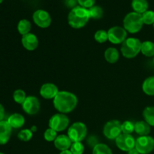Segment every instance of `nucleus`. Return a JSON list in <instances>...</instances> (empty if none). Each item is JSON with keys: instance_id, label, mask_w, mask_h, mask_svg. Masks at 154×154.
I'll return each mask as SVG.
<instances>
[{"instance_id": "nucleus-22", "label": "nucleus", "mask_w": 154, "mask_h": 154, "mask_svg": "<svg viewBox=\"0 0 154 154\" xmlns=\"http://www.w3.org/2000/svg\"><path fill=\"white\" fill-rule=\"evenodd\" d=\"M141 52L147 57H154V43L150 41H145L141 43Z\"/></svg>"}, {"instance_id": "nucleus-37", "label": "nucleus", "mask_w": 154, "mask_h": 154, "mask_svg": "<svg viewBox=\"0 0 154 154\" xmlns=\"http://www.w3.org/2000/svg\"><path fill=\"white\" fill-rule=\"evenodd\" d=\"M5 117V109L2 105L0 104V122L2 121Z\"/></svg>"}, {"instance_id": "nucleus-32", "label": "nucleus", "mask_w": 154, "mask_h": 154, "mask_svg": "<svg viewBox=\"0 0 154 154\" xmlns=\"http://www.w3.org/2000/svg\"><path fill=\"white\" fill-rule=\"evenodd\" d=\"M69 150L72 154H83L84 151V146L81 142H73Z\"/></svg>"}, {"instance_id": "nucleus-44", "label": "nucleus", "mask_w": 154, "mask_h": 154, "mask_svg": "<svg viewBox=\"0 0 154 154\" xmlns=\"http://www.w3.org/2000/svg\"><path fill=\"white\" fill-rule=\"evenodd\" d=\"M153 29H154V23H153Z\"/></svg>"}, {"instance_id": "nucleus-10", "label": "nucleus", "mask_w": 154, "mask_h": 154, "mask_svg": "<svg viewBox=\"0 0 154 154\" xmlns=\"http://www.w3.org/2000/svg\"><path fill=\"white\" fill-rule=\"evenodd\" d=\"M115 143L120 150L125 152H129L135 147V139L129 134H120L115 139Z\"/></svg>"}, {"instance_id": "nucleus-41", "label": "nucleus", "mask_w": 154, "mask_h": 154, "mask_svg": "<svg viewBox=\"0 0 154 154\" xmlns=\"http://www.w3.org/2000/svg\"><path fill=\"white\" fill-rule=\"evenodd\" d=\"M2 2H3V0H0V4H1V3Z\"/></svg>"}, {"instance_id": "nucleus-5", "label": "nucleus", "mask_w": 154, "mask_h": 154, "mask_svg": "<svg viewBox=\"0 0 154 154\" xmlns=\"http://www.w3.org/2000/svg\"><path fill=\"white\" fill-rule=\"evenodd\" d=\"M87 128L84 123H74L68 129V136L72 142H81L87 137Z\"/></svg>"}, {"instance_id": "nucleus-40", "label": "nucleus", "mask_w": 154, "mask_h": 154, "mask_svg": "<svg viewBox=\"0 0 154 154\" xmlns=\"http://www.w3.org/2000/svg\"><path fill=\"white\" fill-rule=\"evenodd\" d=\"M31 131L32 132H36V130H37V128H36V126H32L31 127Z\"/></svg>"}, {"instance_id": "nucleus-26", "label": "nucleus", "mask_w": 154, "mask_h": 154, "mask_svg": "<svg viewBox=\"0 0 154 154\" xmlns=\"http://www.w3.org/2000/svg\"><path fill=\"white\" fill-rule=\"evenodd\" d=\"M90 17L92 19L99 20L103 16V9L98 5H94L88 9Z\"/></svg>"}, {"instance_id": "nucleus-2", "label": "nucleus", "mask_w": 154, "mask_h": 154, "mask_svg": "<svg viewBox=\"0 0 154 154\" xmlns=\"http://www.w3.org/2000/svg\"><path fill=\"white\" fill-rule=\"evenodd\" d=\"M90 19L88 9L78 5L74 8L68 15V22L74 29H81L85 26Z\"/></svg>"}, {"instance_id": "nucleus-6", "label": "nucleus", "mask_w": 154, "mask_h": 154, "mask_svg": "<svg viewBox=\"0 0 154 154\" xmlns=\"http://www.w3.org/2000/svg\"><path fill=\"white\" fill-rule=\"evenodd\" d=\"M69 125V119L65 114L59 113L54 114L49 120V128L56 132H63L66 130Z\"/></svg>"}, {"instance_id": "nucleus-21", "label": "nucleus", "mask_w": 154, "mask_h": 154, "mask_svg": "<svg viewBox=\"0 0 154 154\" xmlns=\"http://www.w3.org/2000/svg\"><path fill=\"white\" fill-rule=\"evenodd\" d=\"M120 54L115 48H108L105 52V58L109 63H115L118 61Z\"/></svg>"}, {"instance_id": "nucleus-29", "label": "nucleus", "mask_w": 154, "mask_h": 154, "mask_svg": "<svg viewBox=\"0 0 154 154\" xmlns=\"http://www.w3.org/2000/svg\"><path fill=\"white\" fill-rule=\"evenodd\" d=\"M144 24L146 25H153L154 23V11L151 10H147L141 14Z\"/></svg>"}, {"instance_id": "nucleus-18", "label": "nucleus", "mask_w": 154, "mask_h": 154, "mask_svg": "<svg viewBox=\"0 0 154 154\" xmlns=\"http://www.w3.org/2000/svg\"><path fill=\"white\" fill-rule=\"evenodd\" d=\"M149 4L147 0H132V8L134 12L142 14L148 10Z\"/></svg>"}, {"instance_id": "nucleus-9", "label": "nucleus", "mask_w": 154, "mask_h": 154, "mask_svg": "<svg viewBox=\"0 0 154 154\" xmlns=\"http://www.w3.org/2000/svg\"><path fill=\"white\" fill-rule=\"evenodd\" d=\"M108 41L114 45L122 44L127 38V31L123 27L113 26L108 31Z\"/></svg>"}, {"instance_id": "nucleus-7", "label": "nucleus", "mask_w": 154, "mask_h": 154, "mask_svg": "<svg viewBox=\"0 0 154 154\" xmlns=\"http://www.w3.org/2000/svg\"><path fill=\"white\" fill-rule=\"evenodd\" d=\"M135 148L140 154H149L154 149V138L150 135L139 136L135 140Z\"/></svg>"}, {"instance_id": "nucleus-39", "label": "nucleus", "mask_w": 154, "mask_h": 154, "mask_svg": "<svg viewBox=\"0 0 154 154\" xmlns=\"http://www.w3.org/2000/svg\"><path fill=\"white\" fill-rule=\"evenodd\" d=\"M60 154H72V153L71 152L70 150H63V151H61V153Z\"/></svg>"}, {"instance_id": "nucleus-23", "label": "nucleus", "mask_w": 154, "mask_h": 154, "mask_svg": "<svg viewBox=\"0 0 154 154\" xmlns=\"http://www.w3.org/2000/svg\"><path fill=\"white\" fill-rule=\"evenodd\" d=\"M143 117L144 121L150 126H154V106L146 107L143 111Z\"/></svg>"}, {"instance_id": "nucleus-38", "label": "nucleus", "mask_w": 154, "mask_h": 154, "mask_svg": "<svg viewBox=\"0 0 154 154\" xmlns=\"http://www.w3.org/2000/svg\"><path fill=\"white\" fill-rule=\"evenodd\" d=\"M128 154H140V153H139V152L137 150V149L135 147V148H133V149H132L131 150H129V151L128 152Z\"/></svg>"}, {"instance_id": "nucleus-31", "label": "nucleus", "mask_w": 154, "mask_h": 154, "mask_svg": "<svg viewBox=\"0 0 154 154\" xmlns=\"http://www.w3.org/2000/svg\"><path fill=\"white\" fill-rule=\"evenodd\" d=\"M33 136V132H32L31 129H25L20 131L17 135V138L22 141H29L32 139Z\"/></svg>"}, {"instance_id": "nucleus-42", "label": "nucleus", "mask_w": 154, "mask_h": 154, "mask_svg": "<svg viewBox=\"0 0 154 154\" xmlns=\"http://www.w3.org/2000/svg\"><path fill=\"white\" fill-rule=\"evenodd\" d=\"M153 64H154V57H153Z\"/></svg>"}, {"instance_id": "nucleus-34", "label": "nucleus", "mask_w": 154, "mask_h": 154, "mask_svg": "<svg viewBox=\"0 0 154 154\" xmlns=\"http://www.w3.org/2000/svg\"><path fill=\"white\" fill-rule=\"evenodd\" d=\"M78 1L80 6L87 9L94 6L96 3V0H78Z\"/></svg>"}, {"instance_id": "nucleus-28", "label": "nucleus", "mask_w": 154, "mask_h": 154, "mask_svg": "<svg viewBox=\"0 0 154 154\" xmlns=\"http://www.w3.org/2000/svg\"><path fill=\"white\" fill-rule=\"evenodd\" d=\"M94 38L98 43H105L108 40V32L104 29H99L95 33Z\"/></svg>"}, {"instance_id": "nucleus-33", "label": "nucleus", "mask_w": 154, "mask_h": 154, "mask_svg": "<svg viewBox=\"0 0 154 154\" xmlns=\"http://www.w3.org/2000/svg\"><path fill=\"white\" fill-rule=\"evenodd\" d=\"M57 136H58L57 132H56L55 130H54L51 128H48V129H46L45 133H44V138L47 141H49V142L55 141Z\"/></svg>"}, {"instance_id": "nucleus-17", "label": "nucleus", "mask_w": 154, "mask_h": 154, "mask_svg": "<svg viewBox=\"0 0 154 154\" xmlns=\"http://www.w3.org/2000/svg\"><path fill=\"white\" fill-rule=\"evenodd\" d=\"M8 123L11 126V127L14 129H19L21 128L25 123V118L23 116L18 113L11 114L8 119Z\"/></svg>"}, {"instance_id": "nucleus-20", "label": "nucleus", "mask_w": 154, "mask_h": 154, "mask_svg": "<svg viewBox=\"0 0 154 154\" xmlns=\"http://www.w3.org/2000/svg\"><path fill=\"white\" fill-rule=\"evenodd\" d=\"M142 90L147 96H154V76L148 77L142 84Z\"/></svg>"}, {"instance_id": "nucleus-11", "label": "nucleus", "mask_w": 154, "mask_h": 154, "mask_svg": "<svg viewBox=\"0 0 154 154\" xmlns=\"http://www.w3.org/2000/svg\"><path fill=\"white\" fill-rule=\"evenodd\" d=\"M32 19L35 23L41 28H48L51 24V17L50 14L42 9L35 11L33 13Z\"/></svg>"}, {"instance_id": "nucleus-35", "label": "nucleus", "mask_w": 154, "mask_h": 154, "mask_svg": "<svg viewBox=\"0 0 154 154\" xmlns=\"http://www.w3.org/2000/svg\"><path fill=\"white\" fill-rule=\"evenodd\" d=\"M87 144H88V146H90V147H94L95 146L97 145L98 144H99V141H98V138H96V136H93V135H91V136L89 137L88 138H87Z\"/></svg>"}, {"instance_id": "nucleus-30", "label": "nucleus", "mask_w": 154, "mask_h": 154, "mask_svg": "<svg viewBox=\"0 0 154 154\" xmlns=\"http://www.w3.org/2000/svg\"><path fill=\"white\" fill-rule=\"evenodd\" d=\"M27 96H26V93L23 90H20V89H18V90H16L14 92L13 94V98L14 100L15 101V102H17V104H20L22 105L24 102L25 99H26Z\"/></svg>"}, {"instance_id": "nucleus-4", "label": "nucleus", "mask_w": 154, "mask_h": 154, "mask_svg": "<svg viewBox=\"0 0 154 154\" xmlns=\"http://www.w3.org/2000/svg\"><path fill=\"white\" fill-rule=\"evenodd\" d=\"M141 41L136 38H128L122 43L121 51L122 54L127 59H132L136 57L140 52L141 48Z\"/></svg>"}, {"instance_id": "nucleus-1", "label": "nucleus", "mask_w": 154, "mask_h": 154, "mask_svg": "<svg viewBox=\"0 0 154 154\" xmlns=\"http://www.w3.org/2000/svg\"><path fill=\"white\" fill-rule=\"evenodd\" d=\"M54 105L60 113L68 114L77 107L78 98L71 92L60 91L54 99Z\"/></svg>"}, {"instance_id": "nucleus-16", "label": "nucleus", "mask_w": 154, "mask_h": 154, "mask_svg": "<svg viewBox=\"0 0 154 154\" xmlns=\"http://www.w3.org/2000/svg\"><path fill=\"white\" fill-rule=\"evenodd\" d=\"M54 146L56 148L58 149L60 151H63L66 150H69L72 145V142L66 135H60L57 137L55 141H54Z\"/></svg>"}, {"instance_id": "nucleus-27", "label": "nucleus", "mask_w": 154, "mask_h": 154, "mask_svg": "<svg viewBox=\"0 0 154 154\" xmlns=\"http://www.w3.org/2000/svg\"><path fill=\"white\" fill-rule=\"evenodd\" d=\"M121 129L122 133L131 135L132 132H135V123L129 120H126L121 123Z\"/></svg>"}, {"instance_id": "nucleus-24", "label": "nucleus", "mask_w": 154, "mask_h": 154, "mask_svg": "<svg viewBox=\"0 0 154 154\" xmlns=\"http://www.w3.org/2000/svg\"><path fill=\"white\" fill-rule=\"evenodd\" d=\"M31 28V23L26 19L21 20L19 21L17 24V30L20 34L22 35L29 33Z\"/></svg>"}, {"instance_id": "nucleus-15", "label": "nucleus", "mask_w": 154, "mask_h": 154, "mask_svg": "<svg viewBox=\"0 0 154 154\" xmlns=\"http://www.w3.org/2000/svg\"><path fill=\"white\" fill-rule=\"evenodd\" d=\"M11 129L7 120L0 122V145L7 144L11 135Z\"/></svg>"}, {"instance_id": "nucleus-14", "label": "nucleus", "mask_w": 154, "mask_h": 154, "mask_svg": "<svg viewBox=\"0 0 154 154\" xmlns=\"http://www.w3.org/2000/svg\"><path fill=\"white\" fill-rule=\"evenodd\" d=\"M21 42L23 48L30 51L35 50L38 46V39L37 36L31 32L23 35Z\"/></svg>"}, {"instance_id": "nucleus-3", "label": "nucleus", "mask_w": 154, "mask_h": 154, "mask_svg": "<svg viewBox=\"0 0 154 154\" xmlns=\"http://www.w3.org/2000/svg\"><path fill=\"white\" fill-rule=\"evenodd\" d=\"M143 23L142 16L136 12H130L127 14L123 19V28L129 33L135 34L141 31L142 29Z\"/></svg>"}, {"instance_id": "nucleus-13", "label": "nucleus", "mask_w": 154, "mask_h": 154, "mask_svg": "<svg viewBox=\"0 0 154 154\" xmlns=\"http://www.w3.org/2000/svg\"><path fill=\"white\" fill-rule=\"evenodd\" d=\"M59 92L58 87L52 83L44 84L40 89V95L45 99H54Z\"/></svg>"}, {"instance_id": "nucleus-25", "label": "nucleus", "mask_w": 154, "mask_h": 154, "mask_svg": "<svg viewBox=\"0 0 154 154\" xmlns=\"http://www.w3.org/2000/svg\"><path fill=\"white\" fill-rule=\"evenodd\" d=\"M93 154H113V153L108 145L99 143L93 148Z\"/></svg>"}, {"instance_id": "nucleus-12", "label": "nucleus", "mask_w": 154, "mask_h": 154, "mask_svg": "<svg viewBox=\"0 0 154 154\" xmlns=\"http://www.w3.org/2000/svg\"><path fill=\"white\" fill-rule=\"evenodd\" d=\"M23 110L29 115H34L39 111L40 109V102L35 96H27L23 103L22 104Z\"/></svg>"}, {"instance_id": "nucleus-36", "label": "nucleus", "mask_w": 154, "mask_h": 154, "mask_svg": "<svg viewBox=\"0 0 154 154\" xmlns=\"http://www.w3.org/2000/svg\"><path fill=\"white\" fill-rule=\"evenodd\" d=\"M78 0H65V5H66V6L71 9L77 7V6H78Z\"/></svg>"}, {"instance_id": "nucleus-8", "label": "nucleus", "mask_w": 154, "mask_h": 154, "mask_svg": "<svg viewBox=\"0 0 154 154\" xmlns=\"http://www.w3.org/2000/svg\"><path fill=\"white\" fill-rule=\"evenodd\" d=\"M103 133L108 139L115 140L122 134L121 123L117 120H110L104 126Z\"/></svg>"}, {"instance_id": "nucleus-19", "label": "nucleus", "mask_w": 154, "mask_h": 154, "mask_svg": "<svg viewBox=\"0 0 154 154\" xmlns=\"http://www.w3.org/2000/svg\"><path fill=\"white\" fill-rule=\"evenodd\" d=\"M135 132L140 136L148 135L150 132V126L145 121H138L135 123Z\"/></svg>"}, {"instance_id": "nucleus-43", "label": "nucleus", "mask_w": 154, "mask_h": 154, "mask_svg": "<svg viewBox=\"0 0 154 154\" xmlns=\"http://www.w3.org/2000/svg\"><path fill=\"white\" fill-rule=\"evenodd\" d=\"M0 154H4V153H0Z\"/></svg>"}]
</instances>
